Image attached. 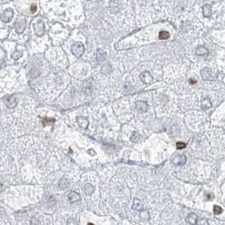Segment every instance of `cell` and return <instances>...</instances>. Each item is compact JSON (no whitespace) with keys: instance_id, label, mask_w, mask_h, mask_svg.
<instances>
[{"instance_id":"obj_1","label":"cell","mask_w":225,"mask_h":225,"mask_svg":"<svg viewBox=\"0 0 225 225\" xmlns=\"http://www.w3.org/2000/svg\"><path fill=\"white\" fill-rule=\"evenodd\" d=\"M72 53L75 54L76 57H81L82 55V53H84V46L82 43L81 42H75V44L72 46Z\"/></svg>"},{"instance_id":"obj_2","label":"cell","mask_w":225,"mask_h":225,"mask_svg":"<svg viewBox=\"0 0 225 225\" xmlns=\"http://www.w3.org/2000/svg\"><path fill=\"white\" fill-rule=\"evenodd\" d=\"M33 28L38 36H42L44 32V24L42 20H38L33 24Z\"/></svg>"},{"instance_id":"obj_3","label":"cell","mask_w":225,"mask_h":225,"mask_svg":"<svg viewBox=\"0 0 225 225\" xmlns=\"http://www.w3.org/2000/svg\"><path fill=\"white\" fill-rule=\"evenodd\" d=\"M14 16V11L11 9H7L5 10L3 14H2V16H1V19L3 22H10V20L12 19Z\"/></svg>"},{"instance_id":"obj_4","label":"cell","mask_w":225,"mask_h":225,"mask_svg":"<svg viewBox=\"0 0 225 225\" xmlns=\"http://www.w3.org/2000/svg\"><path fill=\"white\" fill-rule=\"evenodd\" d=\"M140 78H141V81L143 83H145V84H149V83H151V81H152V76L147 71L143 72L141 75V76H140Z\"/></svg>"},{"instance_id":"obj_5","label":"cell","mask_w":225,"mask_h":225,"mask_svg":"<svg viewBox=\"0 0 225 225\" xmlns=\"http://www.w3.org/2000/svg\"><path fill=\"white\" fill-rule=\"evenodd\" d=\"M25 26H26V21H25V19H23V18L20 19H18V20L16 21V23H15V30H16V31L19 32V33L23 32L24 30H25Z\"/></svg>"},{"instance_id":"obj_6","label":"cell","mask_w":225,"mask_h":225,"mask_svg":"<svg viewBox=\"0 0 225 225\" xmlns=\"http://www.w3.org/2000/svg\"><path fill=\"white\" fill-rule=\"evenodd\" d=\"M197 215L195 213H190L186 217V222L190 225H196L197 224Z\"/></svg>"},{"instance_id":"obj_7","label":"cell","mask_w":225,"mask_h":225,"mask_svg":"<svg viewBox=\"0 0 225 225\" xmlns=\"http://www.w3.org/2000/svg\"><path fill=\"white\" fill-rule=\"evenodd\" d=\"M211 106H212V103H211V100L209 97H205L202 99V101L201 103V107L202 109L207 110L211 108Z\"/></svg>"},{"instance_id":"obj_8","label":"cell","mask_w":225,"mask_h":225,"mask_svg":"<svg viewBox=\"0 0 225 225\" xmlns=\"http://www.w3.org/2000/svg\"><path fill=\"white\" fill-rule=\"evenodd\" d=\"M174 162L176 165H179V166L184 165V164L186 162V158H185V156H184V155L177 156V157L175 158V159L174 160Z\"/></svg>"},{"instance_id":"obj_9","label":"cell","mask_w":225,"mask_h":225,"mask_svg":"<svg viewBox=\"0 0 225 225\" xmlns=\"http://www.w3.org/2000/svg\"><path fill=\"white\" fill-rule=\"evenodd\" d=\"M201 76L204 80L206 81H209V80H212V73H211V70L207 68H205L204 69L201 70Z\"/></svg>"},{"instance_id":"obj_10","label":"cell","mask_w":225,"mask_h":225,"mask_svg":"<svg viewBox=\"0 0 225 225\" xmlns=\"http://www.w3.org/2000/svg\"><path fill=\"white\" fill-rule=\"evenodd\" d=\"M135 105H136L137 109L140 110V111H142V112H146L147 110V108H148L147 104L145 102H136Z\"/></svg>"},{"instance_id":"obj_11","label":"cell","mask_w":225,"mask_h":225,"mask_svg":"<svg viewBox=\"0 0 225 225\" xmlns=\"http://www.w3.org/2000/svg\"><path fill=\"white\" fill-rule=\"evenodd\" d=\"M68 198H69V200L71 202H75V201H79L81 197L79 196V194H77L76 192L71 191V192L68 195Z\"/></svg>"},{"instance_id":"obj_12","label":"cell","mask_w":225,"mask_h":225,"mask_svg":"<svg viewBox=\"0 0 225 225\" xmlns=\"http://www.w3.org/2000/svg\"><path fill=\"white\" fill-rule=\"evenodd\" d=\"M203 15L205 17H210L212 15V7L210 4H205L203 6Z\"/></svg>"},{"instance_id":"obj_13","label":"cell","mask_w":225,"mask_h":225,"mask_svg":"<svg viewBox=\"0 0 225 225\" xmlns=\"http://www.w3.org/2000/svg\"><path fill=\"white\" fill-rule=\"evenodd\" d=\"M133 208L136 211H142L143 210V206L141 204V200L135 198L134 200V206H133Z\"/></svg>"},{"instance_id":"obj_14","label":"cell","mask_w":225,"mask_h":225,"mask_svg":"<svg viewBox=\"0 0 225 225\" xmlns=\"http://www.w3.org/2000/svg\"><path fill=\"white\" fill-rule=\"evenodd\" d=\"M77 121L79 123V124L82 127V128H84L85 129L87 126H88V120L84 118V117H79V118H77Z\"/></svg>"},{"instance_id":"obj_15","label":"cell","mask_w":225,"mask_h":225,"mask_svg":"<svg viewBox=\"0 0 225 225\" xmlns=\"http://www.w3.org/2000/svg\"><path fill=\"white\" fill-rule=\"evenodd\" d=\"M196 53H197V55H204V54H206L208 53V50L206 49V47L200 46L196 49Z\"/></svg>"},{"instance_id":"obj_16","label":"cell","mask_w":225,"mask_h":225,"mask_svg":"<svg viewBox=\"0 0 225 225\" xmlns=\"http://www.w3.org/2000/svg\"><path fill=\"white\" fill-rule=\"evenodd\" d=\"M7 106L10 108H15V106H16V101H15V98L14 97H10V99H8L7 100Z\"/></svg>"},{"instance_id":"obj_17","label":"cell","mask_w":225,"mask_h":225,"mask_svg":"<svg viewBox=\"0 0 225 225\" xmlns=\"http://www.w3.org/2000/svg\"><path fill=\"white\" fill-rule=\"evenodd\" d=\"M85 193L87 195H91L94 191L93 185H91V184H86L85 186Z\"/></svg>"},{"instance_id":"obj_18","label":"cell","mask_w":225,"mask_h":225,"mask_svg":"<svg viewBox=\"0 0 225 225\" xmlns=\"http://www.w3.org/2000/svg\"><path fill=\"white\" fill-rule=\"evenodd\" d=\"M169 37H170V35H169V33L168 31H161L159 33V39H161V40H166Z\"/></svg>"},{"instance_id":"obj_19","label":"cell","mask_w":225,"mask_h":225,"mask_svg":"<svg viewBox=\"0 0 225 225\" xmlns=\"http://www.w3.org/2000/svg\"><path fill=\"white\" fill-rule=\"evenodd\" d=\"M213 212L215 215H219L223 212V208L220 206H217V205H215L213 206Z\"/></svg>"},{"instance_id":"obj_20","label":"cell","mask_w":225,"mask_h":225,"mask_svg":"<svg viewBox=\"0 0 225 225\" xmlns=\"http://www.w3.org/2000/svg\"><path fill=\"white\" fill-rule=\"evenodd\" d=\"M105 57H106V54L102 52V51H98L97 52V58L98 59V60H103L104 58H105Z\"/></svg>"},{"instance_id":"obj_21","label":"cell","mask_w":225,"mask_h":225,"mask_svg":"<svg viewBox=\"0 0 225 225\" xmlns=\"http://www.w3.org/2000/svg\"><path fill=\"white\" fill-rule=\"evenodd\" d=\"M185 147H186V145H185L184 142L178 141V142H177V143H176V147H177V149H178V150L184 149V148H185Z\"/></svg>"},{"instance_id":"obj_22","label":"cell","mask_w":225,"mask_h":225,"mask_svg":"<svg viewBox=\"0 0 225 225\" xmlns=\"http://www.w3.org/2000/svg\"><path fill=\"white\" fill-rule=\"evenodd\" d=\"M139 137H140V135L136 133V132H135V133H133V135H131V141L133 142H136V141H138L139 140Z\"/></svg>"},{"instance_id":"obj_23","label":"cell","mask_w":225,"mask_h":225,"mask_svg":"<svg viewBox=\"0 0 225 225\" xmlns=\"http://www.w3.org/2000/svg\"><path fill=\"white\" fill-rule=\"evenodd\" d=\"M197 225H209L207 220L205 219V218H201V219H199L197 221Z\"/></svg>"},{"instance_id":"obj_24","label":"cell","mask_w":225,"mask_h":225,"mask_svg":"<svg viewBox=\"0 0 225 225\" xmlns=\"http://www.w3.org/2000/svg\"><path fill=\"white\" fill-rule=\"evenodd\" d=\"M21 55H22V54H21V53L16 50V51L12 54V58H13V59H15V60H16V59L19 58V57H21Z\"/></svg>"},{"instance_id":"obj_25","label":"cell","mask_w":225,"mask_h":225,"mask_svg":"<svg viewBox=\"0 0 225 225\" xmlns=\"http://www.w3.org/2000/svg\"><path fill=\"white\" fill-rule=\"evenodd\" d=\"M102 69H106V71H105L104 74H108V73H109V72L111 71V67L109 65H105L103 67Z\"/></svg>"},{"instance_id":"obj_26","label":"cell","mask_w":225,"mask_h":225,"mask_svg":"<svg viewBox=\"0 0 225 225\" xmlns=\"http://www.w3.org/2000/svg\"><path fill=\"white\" fill-rule=\"evenodd\" d=\"M49 122H51V123L54 122V119H45L43 120V124L45 125V124H46V123H49Z\"/></svg>"},{"instance_id":"obj_27","label":"cell","mask_w":225,"mask_h":225,"mask_svg":"<svg viewBox=\"0 0 225 225\" xmlns=\"http://www.w3.org/2000/svg\"><path fill=\"white\" fill-rule=\"evenodd\" d=\"M31 11H32V12H36V11H37V6H36V5H32Z\"/></svg>"},{"instance_id":"obj_28","label":"cell","mask_w":225,"mask_h":225,"mask_svg":"<svg viewBox=\"0 0 225 225\" xmlns=\"http://www.w3.org/2000/svg\"><path fill=\"white\" fill-rule=\"evenodd\" d=\"M38 222V220L37 219H33L32 220V223H31V225H38V224H36V223Z\"/></svg>"},{"instance_id":"obj_29","label":"cell","mask_w":225,"mask_h":225,"mask_svg":"<svg viewBox=\"0 0 225 225\" xmlns=\"http://www.w3.org/2000/svg\"><path fill=\"white\" fill-rule=\"evenodd\" d=\"M87 225H94V224H88Z\"/></svg>"}]
</instances>
